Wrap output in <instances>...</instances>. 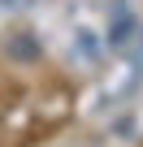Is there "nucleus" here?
<instances>
[{
  "instance_id": "1",
  "label": "nucleus",
  "mask_w": 143,
  "mask_h": 147,
  "mask_svg": "<svg viewBox=\"0 0 143 147\" xmlns=\"http://www.w3.org/2000/svg\"><path fill=\"white\" fill-rule=\"evenodd\" d=\"M0 5H9V9H22V5H30V0H0Z\"/></svg>"
}]
</instances>
